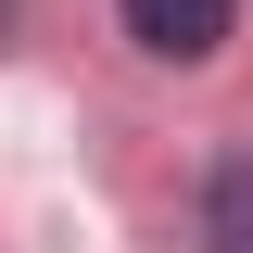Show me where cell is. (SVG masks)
Instances as JSON below:
<instances>
[{
    "label": "cell",
    "mask_w": 253,
    "mask_h": 253,
    "mask_svg": "<svg viewBox=\"0 0 253 253\" xmlns=\"http://www.w3.org/2000/svg\"><path fill=\"white\" fill-rule=\"evenodd\" d=\"M114 13H126V38L152 63H215L228 26H241V0H114Z\"/></svg>",
    "instance_id": "cell-1"
},
{
    "label": "cell",
    "mask_w": 253,
    "mask_h": 253,
    "mask_svg": "<svg viewBox=\"0 0 253 253\" xmlns=\"http://www.w3.org/2000/svg\"><path fill=\"white\" fill-rule=\"evenodd\" d=\"M203 253H253V152H228L203 177Z\"/></svg>",
    "instance_id": "cell-2"
}]
</instances>
